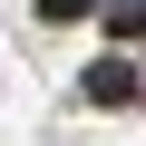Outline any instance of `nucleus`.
<instances>
[{"mask_svg":"<svg viewBox=\"0 0 146 146\" xmlns=\"http://www.w3.org/2000/svg\"><path fill=\"white\" fill-rule=\"evenodd\" d=\"M39 10H49V20H78V10H98V0H39Z\"/></svg>","mask_w":146,"mask_h":146,"instance_id":"2","label":"nucleus"},{"mask_svg":"<svg viewBox=\"0 0 146 146\" xmlns=\"http://www.w3.org/2000/svg\"><path fill=\"white\" fill-rule=\"evenodd\" d=\"M88 98H107V107H127V98H136V78H127V58H98V68H88Z\"/></svg>","mask_w":146,"mask_h":146,"instance_id":"1","label":"nucleus"}]
</instances>
